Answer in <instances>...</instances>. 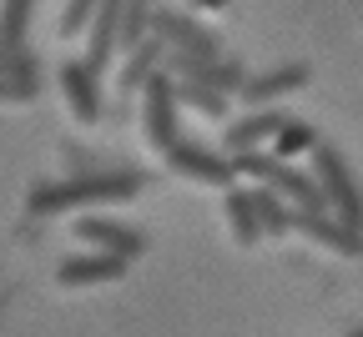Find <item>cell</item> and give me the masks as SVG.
I'll list each match as a JSON object with an SVG mask.
<instances>
[{"instance_id": "d6986e66", "label": "cell", "mask_w": 363, "mask_h": 337, "mask_svg": "<svg viewBox=\"0 0 363 337\" xmlns=\"http://www.w3.org/2000/svg\"><path fill=\"white\" fill-rule=\"evenodd\" d=\"M252 212H257L262 236H278V232H288V202H283V197H272V191L252 186Z\"/></svg>"}, {"instance_id": "d4e9b609", "label": "cell", "mask_w": 363, "mask_h": 337, "mask_svg": "<svg viewBox=\"0 0 363 337\" xmlns=\"http://www.w3.org/2000/svg\"><path fill=\"white\" fill-rule=\"evenodd\" d=\"M348 337H363V327H358V332H348Z\"/></svg>"}, {"instance_id": "ba28073f", "label": "cell", "mask_w": 363, "mask_h": 337, "mask_svg": "<svg viewBox=\"0 0 363 337\" xmlns=\"http://www.w3.org/2000/svg\"><path fill=\"white\" fill-rule=\"evenodd\" d=\"M288 227H293V232H303L308 242H318V247L338 252V257H358V252H363V236L343 232L328 212H293V207H288Z\"/></svg>"}, {"instance_id": "277c9868", "label": "cell", "mask_w": 363, "mask_h": 337, "mask_svg": "<svg viewBox=\"0 0 363 337\" xmlns=\"http://www.w3.org/2000/svg\"><path fill=\"white\" fill-rule=\"evenodd\" d=\"M162 71H172V81H197V86H207L217 96H233L247 81L242 66H233V61H197V56H182V51H167Z\"/></svg>"}, {"instance_id": "4fadbf2b", "label": "cell", "mask_w": 363, "mask_h": 337, "mask_svg": "<svg viewBox=\"0 0 363 337\" xmlns=\"http://www.w3.org/2000/svg\"><path fill=\"white\" fill-rule=\"evenodd\" d=\"M303 86H308V66H303V61H293V66H278V71H267V76H247L238 96H242L247 106H272L278 96L303 91Z\"/></svg>"}, {"instance_id": "9a60e30c", "label": "cell", "mask_w": 363, "mask_h": 337, "mask_svg": "<svg viewBox=\"0 0 363 337\" xmlns=\"http://www.w3.org/2000/svg\"><path fill=\"white\" fill-rule=\"evenodd\" d=\"M222 197H227V227H233L238 242H242V247L262 242V227H257V212H252V191L233 181V186L222 191Z\"/></svg>"}, {"instance_id": "5b68a950", "label": "cell", "mask_w": 363, "mask_h": 337, "mask_svg": "<svg viewBox=\"0 0 363 337\" xmlns=\"http://www.w3.org/2000/svg\"><path fill=\"white\" fill-rule=\"evenodd\" d=\"M162 156H167V166H172V171L192 176V181H207V186H222V191L238 181V176H233V166H227V156H217V152L197 147V141H182V136H177Z\"/></svg>"}, {"instance_id": "e0dca14e", "label": "cell", "mask_w": 363, "mask_h": 337, "mask_svg": "<svg viewBox=\"0 0 363 337\" xmlns=\"http://www.w3.org/2000/svg\"><path fill=\"white\" fill-rule=\"evenodd\" d=\"M152 0H121V30H116V45L121 51H131V45H142L152 30H147V21H152Z\"/></svg>"}, {"instance_id": "7c38bea8", "label": "cell", "mask_w": 363, "mask_h": 337, "mask_svg": "<svg viewBox=\"0 0 363 337\" xmlns=\"http://www.w3.org/2000/svg\"><path fill=\"white\" fill-rule=\"evenodd\" d=\"M283 111H272V106H262V111H252V116H242V121H233L227 126V136H222V152L227 156H238V152H257L262 141H272L283 131Z\"/></svg>"}, {"instance_id": "8992f818", "label": "cell", "mask_w": 363, "mask_h": 337, "mask_svg": "<svg viewBox=\"0 0 363 337\" xmlns=\"http://www.w3.org/2000/svg\"><path fill=\"white\" fill-rule=\"evenodd\" d=\"M76 236H81L91 252H106V257H121V262H131V257H142V252H147V236L136 232V227L111 222V217H81Z\"/></svg>"}, {"instance_id": "2e32d148", "label": "cell", "mask_w": 363, "mask_h": 337, "mask_svg": "<svg viewBox=\"0 0 363 337\" xmlns=\"http://www.w3.org/2000/svg\"><path fill=\"white\" fill-rule=\"evenodd\" d=\"M30 11H35V0H0V45H6V51H21L26 45Z\"/></svg>"}, {"instance_id": "9c48e42d", "label": "cell", "mask_w": 363, "mask_h": 337, "mask_svg": "<svg viewBox=\"0 0 363 337\" xmlns=\"http://www.w3.org/2000/svg\"><path fill=\"white\" fill-rule=\"evenodd\" d=\"M61 91H66L76 121H86V126L101 121V76L91 71L86 61H66V66H61Z\"/></svg>"}, {"instance_id": "ac0fdd59", "label": "cell", "mask_w": 363, "mask_h": 337, "mask_svg": "<svg viewBox=\"0 0 363 337\" xmlns=\"http://www.w3.org/2000/svg\"><path fill=\"white\" fill-rule=\"evenodd\" d=\"M172 101L177 106H192V111H207V116H222L227 111V96L197 86V81H172Z\"/></svg>"}, {"instance_id": "3957f363", "label": "cell", "mask_w": 363, "mask_h": 337, "mask_svg": "<svg viewBox=\"0 0 363 337\" xmlns=\"http://www.w3.org/2000/svg\"><path fill=\"white\" fill-rule=\"evenodd\" d=\"M147 30L167 45V51H182V56H197V61H222V45H217V30L197 25L192 16L182 11H152Z\"/></svg>"}, {"instance_id": "8fae6325", "label": "cell", "mask_w": 363, "mask_h": 337, "mask_svg": "<svg viewBox=\"0 0 363 337\" xmlns=\"http://www.w3.org/2000/svg\"><path fill=\"white\" fill-rule=\"evenodd\" d=\"M116 277H126V262L106 257V252H81V257H66L56 267L61 287H101V282H116Z\"/></svg>"}, {"instance_id": "ffe728a7", "label": "cell", "mask_w": 363, "mask_h": 337, "mask_svg": "<svg viewBox=\"0 0 363 337\" xmlns=\"http://www.w3.org/2000/svg\"><path fill=\"white\" fill-rule=\"evenodd\" d=\"M313 147H318V136H313L308 121H283V131L272 136V152H267V156L283 161V156H298V152H313Z\"/></svg>"}, {"instance_id": "7a4b0ae2", "label": "cell", "mask_w": 363, "mask_h": 337, "mask_svg": "<svg viewBox=\"0 0 363 337\" xmlns=\"http://www.w3.org/2000/svg\"><path fill=\"white\" fill-rule=\"evenodd\" d=\"M313 186H318V197H323V212L343 232L363 236V191H358L348 161L333 147H313Z\"/></svg>"}, {"instance_id": "7402d4cb", "label": "cell", "mask_w": 363, "mask_h": 337, "mask_svg": "<svg viewBox=\"0 0 363 337\" xmlns=\"http://www.w3.org/2000/svg\"><path fill=\"white\" fill-rule=\"evenodd\" d=\"M40 96V81H21V76H0V106H30Z\"/></svg>"}, {"instance_id": "44dd1931", "label": "cell", "mask_w": 363, "mask_h": 337, "mask_svg": "<svg viewBox=\"0 0 363 337\" xmlns=\"http://www.w3.org/2000/svg\"><path fill=\"white\" fill-rule=\"evenodd\" d=\"M0 76H21V81H35V76H40V61L26 51V45H21V51H6V45H0Z\"/></svg>"}, {"instance_id": "6da1fadb", "label": "cell", "mask_w": 363, "mask_h": 337, "mask_svg": "<svg viewBox=\"0 0 363 337\" xmlns=\"http://www.w3.org/2000/svg\"><path fill=\"white\" fill-rule=\"evenodd\" d=\"M142 186H147L142 171H81L71 181L30 186L26 212L30 217H61V212H86V207H111V202H131Z\"/></svg>"}, {"instance_id": "5bb4252c", "label": "cell", "mask_w": 363, "mask_h": 337, "mask_svg": "<svg viewBox=\"0 0 363 337\" xmlns=\"http://www.w3.org/2000/svg\"><path fill=\"white\" fill-rule=\"evenodd\" d=\"M162 56H167V45L157 40V35H147L142 45H131L126 51V61H121V76H116V86H121V101L126 96H136L157 71H162Z\"/></svg>"}, {"instance_id": "cb8c5ba5", "label": "cell", "mask_w": 363, "mask_h": 337, "mask_svg": "<svg viewBox=\"0 0 363 337\" xmlns=\"http://www.w3.org/2000/svg\"><path fill=\"white\" fill-rule=\"evenodd\" d=\"M197 11H222V6H233V0H192Z\"/></svg>"}, {"instance_id": "603a6c76", "label": "cell", "mask_w": 363, "mask_h": 337, "mask_svg": "<svg viewBox=\"0 0 363 337\" xmlns=\"http://www.w3.org/2000/svg\"><path fill=\"white\" fill-rule=\"evenodd\" d=\"M96 6H101V0H66V11H61V35H81L86 21L96 16Z\"/></svg>"}, {"instance_id": "30bf717a", "label": "cell", "mask_w": 363, "mask_h": 337, "mask_svg": "<svg viewBox=\"0 0 363 337\" xmlns=\"http://www.w3.org/2000/svg\"><path fill=\"white\" fill-rule=\"evenodd\" d=\"M116 30H121V0H101L96 16L86 21V66L96 71V76L116 56Z\"/></svg>"}, {"instance_id": "52a82bcc", "label": "cell", "mask_w": 363, "mask_h": 337, "mask_svg": "<svg viewBox=\"0 0 363 337\" xmlns=\"http://www.w3.org/2000/svg\"><path fill=\"white\" fill-rule=\"evenodd\" d=\"M142 101H147V141L157 152H167L172 141H177V101H172V76L157 71L147 86H142Z\"/></svg>"}]
</instances>
